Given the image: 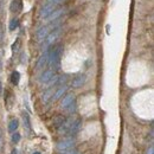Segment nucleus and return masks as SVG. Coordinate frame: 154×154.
Segmentation results:
<instances>
[{
	"label": "nucleus",
	"mask_w": 154,
	"mask_h": 154,
	"mask_svg": "<svg viewBox=\"0 0 154 154\" xmlns=\"http://www.w3.org/2000/svg\"><path fill=\"white\" fill-rule=\"evenodd\" d=\"M62 46L57 45L55 48H52L49 51V60H48V65L50 66V69L52 70H57L59 68V63H60V56H62Z\"/></svg>",
	"instance_id": "f257e3e1"
},
{
	"label": "nucleus",
	"mask_w": 154,
	"mask_h": 154,
	"mask_svg": "<svg viewBox=\"0 0 154 154\" xmlns=\"http://www.w3.org/2000/svg\"><path fill=\"white\" fill-rule=\"evenodd\" d=\"M75 147V140L72 137H68V139H64V140H60L57 143L56 148L58 149V152H64V151H68V149H71Z\"/></svg>",
	"instance_id": "f03ea898"
},
{
	"label": "nucleus",
	"mask_w": 154,
	"mask_h": 154,
	"mask_svg": "<svg viewBox=\"0 0 154 154\" xmlns=\"http://www.w3.org/2000/svg\"><path fill=\"white\" fill-rule=\"evenodd\" d=\"M58 26V23H56L55 25L54 24H51V25H49V26H43V27H40L38 31H37V39L38 40H44V39L48 37V35L50 33V31H54V30H56Z\"/></svg>",
	"instance_id": "7ed1b4c3"
},
{
	"label": "nucleus",
	"mask_w": 154,
	"mask_h": 154,
	"mask_svg": "<svg viewBox=\"0 0 154 154\" xmlns=\"http://www.w3.org/2000/svg\"><path fill=\"white\" fill-rule=\"evenodd\" d=\"M59 35H60V30H59V29H56V30H54L52 32H50V33L48 35V37L45 38V42H44V48H45V49H48L49 46H51V45L56 42V39L59 37Z\"/></svg>",
	"instance_id": "20e7f679"
},
{
	"label": "nucleus",
	"mask_w": 154,
	"mask_h": 154,
	"mask_svg": "<svg viewBox=\"0 0 154 154\" xmlns=\"http://www.w3.org/2000/svg\"><path fill=\"white\" fill-rule=\"evenodd\" d=\"M56 5H57V4H49V2H48V4L39 11V17H40V18H48V17L55 11Z\"/></svg>",
	"instance_id": "39448f33"
},
{
	"label": "nucleus",
	"mask_w": 154,
	"mask_h": 154,
	"mask_svg": "<svg viewBox=\"0 0 154 154\" xmlns=\"http://www.w3.org/2000/svg\"><path fill=\"white\" fill-rule=\"evenodd\" d=\"M81 125H82V121L79 119H74L72 122H71V125H70V127H69V129H68V133L66 134L70 135V136L77 134L79 132V129H81Z\"/></svg>",
	"instance_id": "423d86ee"
},
{
	"label": "nucleus",
	"mask_w": 154,
	"mask_h": 154,
	"mask_svg": "<svg viewBox=\"0 0 154 154\" xmlns=\"http://www.w3.org/2000/svg\"><path fill=\"white\" fill-rule=\"evenodd\" d=\"M55 77V70L49 69L46 71H44L40 76H39V82L40 83H50V81Z\"/></svg>",
	"instance_id": "0eeeda50"
},
{
	"label": "nucleus",
	"mask_w": 154,
	"mask_h": 154,
	"mask_svg": "<svg viewBox=\"0 0 154 154\" xmlns=\"http://www.w3.org/2000/svg\"><path fill=\"white\" fill-rule=\"evenodd\" d=\"M48 60H49V51H46V52H44L39 59L37 60V65H36V70H42V69H44V66H46L48 65Z\"/></svg>",
	"instance_id": "6e6552de"
},
{
	"label": "nucleus",
	"mask_w": 154,
	"mask_h": 154,
	"mask_svg": "<svg viewBox=\"0 0 154 154\" xmlns=\"http://www.w3.org/2000/svg\"><path fill=\"white\" fill-rule=\"evenodd\" d=\"M85 79H87L85 75H83V74L77 75V76L72 79V82H71L72 88H79V87H82V85L85 83Z\"/></svg>",
	"instance_id": "1a4fd4ad"
},
{
	"label": "nucleus",
	"mask_w": 154,
	"mask_h": 154,
	"mask_svg": "<svg viewBox=\"0 0 154 154\" xmlns=\"http://www.w3.org/2000/svg\"><path fill=\"white\" fill-rule=\"evenodd\" d=\"M10 10L13 13H19L23 10V1L21 0H12V2L10 5Z\"/></svg>",
	"instance_id": "9d476101"
},
{
	"label": "nucleus",
	"mask_w": 154,
	"mask_h": 154,
	"mask_svg": "<svg viewBox=\"0 0 154 154\" xmlns=\"http://www.w3.org/2000/svg\"><path fill=\"white\" fill-rule=\"evenodd\" d=\"M66 89H68V88H66V85H60L57 90L54 93V96H52L51 100H52V101H57V100H59L60 97L66 93Z\"/></svg>",
	"instance_id": "9b49d317"
},
{
	"label": "nucleus",
	"mask_w": 154,
	"mask_h": 154,
	"mask_svg": "<svg viewBox=\"0 0 154 154\" xmlns=\"http://www.w3.org/2000/svg\"><path fill=\"white\" fill-rule=\"evenodd\" d=\"M72 102H75V96H74V94H68L66 96L63 98V101H62V107H63V108H66V107H69Z\"/></svg>",
	"instance_id": "f8f14e48"
},
{
	"label": "nucleus",
	"mask_w": 154,
	"mask_h": 154,
	"mask_svg": "<svg viewBox=\"0 0 154 154\" xmlns=\"http://www.w3.org/2000/svg\"><path fill=\"white\" fill-rule=\"evenodd\" d=\"M64 12H65V10H64V8H60V10H57V11H54V12H52V13H51V14H50V16H49L46 19L52 23L54 20H57L58 18H59V17H60V16L64 13Z\"/></svg>",
	"instance_id": "ddd939ff"
},
{
	"label": "nucleus",
	"mask_w": 154,
	"mask_h": 154,
	"mask_svg": "<svg viewBox=\"0 0 154 154\" xmlns=\"http://www.w3.org/2000/svg\"><path fill=\"white\" fill-rule=\"evenodd\" d=\"M54 93H55V89H54V87H51L50 89H48L46 91H45V94L43 95V102L44 103H48L51 98H52V96H54Z\"/></svg>",
	"instance_id": "4468645a"
},
{
	"label": "nucleus",
	"mask_w": 154,
	"mask_h": 154,
	"mask_svg": "<svg viewBox=\"0 0 154 154\" xmlns=\"http://www.w3.org/2000/svg\"><path fill=\"white\" fill-rule=\"evenodd\" d=\"M18 126H19V121H18L17 119L11 120L10 123H8V132H10V133H14V132L17 131Z\"/></svg>",
	"instance_id": "2eb2a0df"
},
{
	"label": "nucleus",
	"mask_w": 154,
	"mask_h": 154,
	"mask_svg": "<svg viewBox=\"0 0 154 154\" xmlns=\"http://www.w3.org/2000/svg\"><path fill=\"white\" fill-rule=\"evenodd\" d=\"M23 120H24V127H25V129L27 131V133L30 134V133H31V122H30V117H29V114H27V113H24Z\"/></svg>",
	"instance_id": "dca6fc26"
},
{
	"label": "nucleus",
	"mask_w": 154,
	"mask_h": 154,
	"mask_svg": "<svg viewBox=\"0 0 154 154\" xmlns=\"http://www.w3.org/2000/svg\"><path fill=\"white\" fill-rule=\"evenodd\" d=\"M66 119L64 117L63 115H57L55 119H54V126L57 128V129H59L60 128V126L64 123V121H65Z\"/></svg>",
	"instance_id": "f3484780"
},
{
	"label": "nucleus",
	"mask_w": 154,
	"mask_h": 154,
	"mask_svg": "<svg viewBox=\"0 0 154 154\" xmlns=\"http://www.w3.org/2000/svg\"><path fill=\"white\" fill-rule=\"evenodd\" d=\"M11 81H12V83H13L14 85H17V84L19 83L20 74L18 71H13V72H12V75H11Z\"/></svg>",
	"instance_id": "a211bd4d"
},
{
	"label": "nucleus",
	"mask_w": 154,
	"mask_h": 154,
	"mask_svg": "<svg viewBox=\"0 0 154 154\" xmlns=\"http://www.w3.org/2000/svg\"><path fill=\"white\" fill-rule=\"evenodd\" d=\"M18 25H19V20L17 19V18L12 19L11 23H10V30H11V31H14V30L18 27Z\"/></svg>",
	"instance_id": "6ab92c4d"
},
{
	"label": "nucleus",
	"mask_w": 154,
	"mask_h": 154,
	"mask_svg": "<svg viewBox=\"0 0 154 154\" xmlns=\"http://www.w3.org/2000/svg\"><path fill=\"white\" fill-rule=\"evenodd\" d=\"M19 140H20V134H19V133H14V134L12 135V141H13L14 143L19 142Z\"/></svg>",
	"instance_id": "aec40b11"
},
{
	"label": "nucleus",
	"mask_w": 154,
	"mask_h": 154,
	"mask_svg": "<svg viewBox=\"0 0 154 154\" xmlns=\"http://www.w3.org/2000/svg\"><path fill=\"white\" fill-rule=\"evenodd\" d=\"M19 44H20V40H19V39H17V40H16V43L12 45V51H13V52L18 50V48H19Z\"/></svg>",
	"instance_id": "412c9836"
},
{
	"label": "nucleus",
	"mask_w": 154,
	"mask_h": 154,
	"mask_svg": "<svg viewBox=\"0 0 154 154\" xmlns=\"http://www.w3.org/2000/svg\"><path fill=\"white\" fill-rule=\"evenodd\" d=\"M2 40H4V26L0 23V44L2 43Z\"/></svg>",
	"instance_id": "4be33fe9"
},
{
	"label": "nucleus",
	"mask_w": 154,
	"mask_h": 154,
	"mask_svg": "<svg viewBox=\"0 0 154 154\" xmlns=\"http://www.w3.org/2000/svg\"><path fill=\"white\" fill-rule=\"evenodd\" d=\"M59 154H77L76 149L71 148V149H68V151H64V152H59Z\"/></svg>",
	"instance_id": "5701e85b"
},
{
	"label": "nucleus",
	"mask_w": 154,
	"mask_h": 154,
	"mask_svg": "<svg viewBox=\"0 0 154 154\" xmlns=\"http://www.w3.org/2000/svg\"><path fill=\"white\" fill-rule=\"evenodd\" d=\"M154 153V149H153V147H151L148 151H147V154H153Z\"/></svg>",
	"instance_id": "b1692460"
},
{
	"label": "nucleus",
	"mask_w": 154,
	"mask_h": 154,
	"mask_svg": "<svg viewBox=\"0 0 154 154\" xmlns=\"http://www.w3.org/2000/svg\"><path fill=\"white\" fill-rule=\"evenodd\" d=\"M2 94V83H1V79H0V95Z\"/></svg>",
	"instance_id": "393cba45"
},
{
	"label": "nucleus",
	"mask_w": 154,
	"mask_h": 154,
	"mask_svg": "<svg viewBox=\"0 0 154 154\" xmlns=\"http://www.w3.org/2000/svg\"><path fill=\"white\" fill-rule=\"evenodd\" d=\"M0 147H1V131H0Z\"/></svg>",
	"instance_id": "a878e982"
},
{
	"label": "nucleus",
	"mask_w": 154,
	"mask_h": 154,
	"mask_svg": "<svg viewBox=\"0 0 154 154\" xmlns=\"http://www.w3.org/2000/svg\"><path fill=\"white\" fill-rule=\"evenodd\" d=\"M12 154H17V149H14V151L12 152Z\"/></svg>",
	"instance_id": "bb28decb"
},
{
	"label": "nucleus",
	"mask_w": 154,
	"mask_h": 154,
	"mask_svg": "<svg viewBox=\"0 0 154 154\" xmlns=\"http://www.w3.org/2000/svg\"><path fill=\"white\" fill-rule=\"evenodd\" d=\"M33 154H40V152H35Z\"/></svg>",
	"instance_id": "cd10ccee"
}]
</instances>
